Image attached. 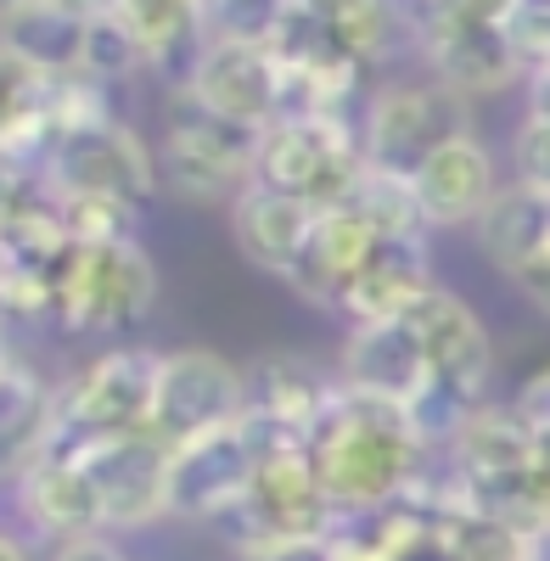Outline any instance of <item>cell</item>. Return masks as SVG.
Instances as JSON below:
<instances>
[{
	"label": "cell",
	"instance_id": "cell-25",
	"mask_svg": "<svg viewBox=\"0 0 550 561\" xmlns=\"http://www.w3.org/2000/svg\"><path fill=\"white\" fill-rule=\"evenodd\" d=\"M348 203L359 208V219L371 225L382 242H422V230H427V214H422V197H416V180L410 174L365 163V180Z\"/></svg>",
	"mask_w": 550,
	"mask_h": 561
},
{
	"label": "cell",
	"instance_id": "cell-32",
	"mask_svg": "<svg viewBox=\"0 0 550 561\" xmlns=\"http://www.w3.org/2000/svg\"><path fill=\"white\" fill-rule=\"evenodd\" d=\"M51 118H57V140H62V135H79V129L113 124L107 96H102V79H90V73H62V79L51 84Z\"/></svg>",
	"mask_w": 550,
	"mask_h": 561
},
{
	"label": "cell",
	"instance_id": "cell-38",
	"mask_svg": "<svg viewBox=\"0 0 550 561\" xmlns=\"http://www.w3.org/2000/svg\"><path fill=\"white\" fill-rule=\"evenodd\" d=\"M517 280H523V293H528V298L550 314V242H545V248H539V253H534V259L517 270Z\"/></svg>",
	"mask_w": 550,
	"mask_h": 561
},
{
	"label": "cell",
	"instance_id": "cell-3",
	"mask_svg": "<svg viewBox=\"0 0 550 561\" xmlns=\"http://www.w3.org/2000/svg\"><path fill=\"white\" fill-rule=\"evenodd\" d=\"M365 180V147L343 118H275L259 140L253 185L287 192L309 208H337Z\"/></svg>",
	"mask_w": 550,
	"mask_h": 561
},
{
	"label": "cell",
	"instance_id": "cell-42",
	"mask_svg": "<svg viewBox=\"0 0 550 561\" xmlns=\"http://www.w3.org/2000/svg\"><path fill=\"white\" fill-rule=\"evenodd\" d=\"M528 113H545V118H550V73L534 79V107H528Z\"/></svg>",
	"mask_w": 550,
	"mask_h": 561
},
{
	"label": "cell",
	"instance_id": "cell-6",
	"mask_svg": "<svg viewBox=\"0 0 550 561\" xmlns=\"http://www.w3.org/2000/svg\"><path fill=\"white\" fill-rule=\"evenodd\" d=\"M242 415H248L242 377L219 354H208V348L163 354V365H158V399H152V433L169 449L237 427Z\"/></svg>",
	"mask_w": 550,
	"mask_h": 561
},
{
	"label": "cell",
	"instance_id": "cell-33",
	"mask_svg": "<svg viewBox=\"0 0 550 561\" xmlns=\"http://www.w3.org/2000/svg\"><path fill=\"white\" fill-rule=\"evenodd\" d=\"M0 298H7V320H12V325L57 314L51 270H34V264H7V270H0Z\"/></svg>",
	"mask_w": 550,
	"mask_h": 561
},
{
	"label": "cell",
	"instance_id": "cell-8",
	"mask_svg": "<svg viewBox=\"0 0 550 561\" xmlns=\"http://www.w3.org/2000/svg\"><path fill=\"white\" fill-rule=\"evenodd\" d=\"M45 180L62 197H113V203L135 208L158 185V169H152L147 147L135 140V129L102 124V129L62 135L51 158H45Z\"/></svg>",
	"mask_w": 550,
	"mask_h": 561
},
{
	"label": "cell",
	"instance_id": "cell-24",
	"mask_svg": "<svg viewBox=\"0 0 550 561\" xmlns=\"http://www.w3.org/2000/svg\"><path fill=\"white\" fill-rule=\"evenodd\" d=\"M337 399H343V393H332L326 382H320L314 365H303V359H275V365L264 370V399L248 404V410L282 421L287 433L309 438V449H314V433L326 427V415L337 410Z\"/></svg>",
	"mask_w": 550,
	"mask_h": 561
},
{
	"label": "cell",
	"instance_id": "cell-5",
	"mask_svg": "<svg viewBox=\"0 0 550 561\" xmlns=\"http://www.w3.org/2000/svg\"><path fill=\"white\" fill-rule=\"evenodd\" d=\"M332 494L320 483L314 449H282V455H259V472L248 500L231 511L242 523V545H293V539H332Z\"/></svg>",
	"mask_w": 550,
	"mask_h": 561
},
{
	"label": "cell",
	"instance_id": "cell-17",
	"mask_svg": "<svg viewBox=\"0 0 550 561\" xmlns=\"http://www.w3.org/2000/svg\"><path fill=\"white\" fill-rule=\"evenodd\" d=\"M410 180H416V197H422L427 225H467V219H483V208L500 197V192H494V163H489V152L478 147L472 135L449 140V147L433 152Z\"/></svg>",
	"mask_w": 550,
	"mask_h": 561
},
{
	"label": "cell",
	"instance_id": "cell-15",
	"mask_svg": "<svg viewBox=\"0 0 550 561\" xmlns=\"http://www.w3.org/2000/svg\"><path fill=\"white\" fill-rule=\"evenodd\" d=\"M314 225H320V208L287 197V192H270V185H248L231 208V230H237V248L270 270V275H298L309 242H314Z\"/></svg>",
	"mask_w": 550,
	"mask_h": 561
},
{
	"label": "cell",
	"instance_id": "cell-40",
	"mask_svg": "<svg viewBox=\"0 0 550 561\" xmlns=\"http://www.w3.org/2000/svg\"><path fill=\"white\" fill-rule=\"evenodd\" d=\"M303 12H314V18H326V23H343V18H354V12H371V7H382V0H298Z\"/></svg>",
	"mask_w": 550,
	"mask_h": 561
},
{
	"label": "cell",
	"instance_id": "cell-1",
	"mask_svg": "<svg viewBox=\"0 0 550 561\" xmlns=\"http://www.w3.org/2000/svg\"><path fill=\"white\" fill-rule=\"evenodd\" d=\"M427 438L410 421V404L343 388L326 427L314 433V466L337 511H388L416 489Z\"/></svg>",
	"mask_w": 550,
	"mask_h": 561
},
{
	"label": "cell",
	"instance_id": "cell-43",
	"mask_svg": "<svg viewBox=\"0 0 550 561\" xmlns=\"http://www.w3.org/2000/svg\"><path fill=\"white\" fill-rule=\"evenodd\" d=\"M0 561H28V556H23V539H18V534H7V539H0Z\"/></svg>",
	"mask_w": 550,
	"mask_h": 561
},
{
	"label": "cell",
	"instance_id": "cell-35",
	"mask_svg": "<svg viewBox=\"0 0 550 561\" xmlns=\"http://www.w3.org/2000/svg\"><path fill=\"white\" fill-rule=\"evenodd\" d=\"M517 180L528 185V192L550 197V118L545 113H528L523 129H517Z\"/></svg>",
	"mask_w": 550,
	"mask_h": 561
},
{
	"label": "cell",
	"instance_id": "cell-20",
	"mask_svg": "<svg viewBox=\"0 0 550 561\" xmlns=\"http://www.w3.org/2000/svg\"><path fill=\"white\" fill-rule=\"evenodd\" d=\"M427 51L455 96L461 90H506L523 73L506 23H444L427 34Z\"/></svg>",
	"mask_w": 550,
	"mask_h": 561
},
{
	"label": "cell",
	"instance_id": "cell-14",
	"mask_svg": "<svg viewBox=\"0 0 550 561\" xmlns=\"http://www.w3.org/2000/svg\"><path fill=\"white\" fill-rule=\"evenodd\" d=\"M18 483V505L23 517L39 534H62V539H84L107 528V511H102V489L90 478L84 460H62V455H39L34 466L12 478Z\"/></svg>",
	"mask_w": 550,
	"mask_h": 561
},
{
	"label": "cell",
	"instance_id": "cell-44",
	"mask_svg": "<svg viewBox=\"0 0 550 561\" xmlns=\"http://www.w3.org/2000/svg\"><path fill=\"white\" fill-rule=\"evenodd\" d=\"M7 7H18V0H7Z\"/></svg>",
	"mask_w": 550,
	"mask_h": 561
},
{
	"label": "cell",
	"instance_id": "cell-31",
	"mask_svg": "<svg viewBox=\"0 0 550 561\" xmlns=\"http://www.w3.org/2000/svg\"><path fill=\"white\" fill-rule=\"evenodd\" d=\"M62 219H68V237L79 248H118V242H129V203H113V197H62Z\"/></svg>",
	"mask_w": 550,
	"mask_h": 561
},
{
	"label": "cell",
	"instance_id": "cell-7",
	"mask_svg": "<svg viewBox=\"0 0 550 561\" xmlns=\"http://www.w3.org/2000/svg\"><path fill=\"white\" fill-rule=\"evenodd\" d=\"M449 140H461V96L449 84L382 90L371 102V118H365V163L416 174Z\"/></svg>",
	"mask_w": 550,
	"mask_h": 561
},
{
	"label": "cell",
	"instance_id": "cell-9",
	"mask_svg": "<svg viewBox=\"0 0 550 561\" xmlns=\"http://www.w3.org/2000/svg\"><path fill=\"white\" fill-rule=\"evenodd\" d=\"M253 472H259V449L242 433V421L225 433L197 438V444H180L169 460V511L174 517H192V523L231 517L253 489Z\"/></svg>",
	"mask_w": 550,
	"mask_h": 561
},
{
	"label": "cell",
	"instance_id": "cell-27",
	"mask_svg": "<svg viewBox=\"0 0 550 561\" xmlns=\"http://www.w3.org/2000/svg\"><path fill=\"white\" fill-rule=\"evenodd\" d=\"M118 23L147 45V57H169L208 23V0H118Z\"/></svg>",
	"mask_w": 550,
	"mask_h": 561
},
{
	"label": "cell",
	"instance_id": "cell-28",
	"mask_svg": "<svg viewBox=\"0 0 550 561\" xmlns=\"http://www.w3.org/2000/svg\"><path fill=\"white\" fill-rule=\"evenodd\" d=\"M293 12V0H208V34L225 45H259L270 51Z\"/></svg>",
	"mask_w": 550,
	"mask_h": 561
},
{
	"label": "cell",
	"instance_id": "cell-10",
	"mask_svg": "<svg viewBox=\"0 0 550 561\" xmlns=\"http://www.w3.org/2000/svg\"><path fill=\"white\" fill-rule=\"evenodd\" d=\"M186 90L214 118L242 124V129H270L282 118V62L270 51H259V45L208 39Z\"/></svg>",
	"mask_w": 550,
	"mask_h": 561
},
{
	"label": "cell",
	"instance_id": "cell-36",
	"mask_svg": "<svg viewBox=\"0 0 550 561\" xmlns=\"http://www.w3.org/2000/svg\"><path fill=\"white\" fill-rule=\"evenodd\" d=\"M512 410L523 415V427H528L534 438H550V370H539V377L523 382V393H517Z\"/></svg>",
	"mask_w": 550,
	"mask_h": 561
},
{
	"label": "cell",
	"instance_id": "cell-23",
	"mask_svg": "<svg viewBox=\"0 0 550 561\" xmlns=\"http://www.w3.org/2000/svg\"><path fill=\"white\" fill-rule=\"evenodd\" d=\"M478 237H483V253L494 264H506L512 275L550 242V197L528 192V185H506L478 219Z\"/></svg>",
	"mask_w": 550,
	"mask_h": 561
},
{
	"label": "cell",
	"instance_id": "cell-22",
	"mask_svg": "<svg viewBox=\"0 0 550 561\" xmlns=\"http://www.w3.org/2000/svg\"><path fill=\"white\" fill-rule=\"evenodd\" d=\"M84 34L90 28L73 23L51 0H18V7H7V51L45 68L51 79L84 73Z\"/></svg>",
	"mask_w": 550,
	"mask_h": 561
},
{
	"label": "cell",
	"instance_id": "cell-11",
	"mask_svg": "<svg viewBox=\"0 0 550 561\" xmlns=\"http://www.w3.org/2000/svg\"><path fill=\"white\" fill-rule=\"evenodd\" d=\"M169 460H174V449L152 427L107 438L84 460L102 489L107 528H147V523L169 517Z\"/></svg>",
	"mask_w": 550,
	"mask_h": 561
},
{
	"label": "cell",
	"instance_id": "cell-19",
	"mask_svg": "<svg viewBox=\"0 0 550 561\" xmlns=\"http://www.w3.org/2000/svg\"><path fill=\"white\" fill-rule=\"evenodd\" d=\"M534 466V433L523 427L517 410H489L478 404L467 427L455 433V472L472 489V500L494 483H512Z\"/></svg>",
	"mask_w": 550,
	"mask_h": 561
},
{
	"label": "cell",
	"instance_id": "cell-4",
	"mask_svg": "<svg viewBox=\"0 0 550 561\" xmlns=\"http://www.w3.org/2000/svg\"><path fill=\"white\" fill-rule=\"evenodd\" d=\"M259 140L264 129H242L214 118L192 90L169 102V147H163V180L192 203H219L242 180L259 174Z\"/></svg>",
	"mask_w": 550,
	"mask_h": 561
},
{
	"label": "cell",
	"instance_id": "cell-29",
	"mask_svg": "<svg viewBox=\"0 0 550 561\" xmlns=\"http://www.w3.org/2000/svg\"><path fill=\"white\" fill-rule=\"evenodd\" d=\"M152 298H158V270L152 259L124 242L113 253V293H107V332H118V325H135L152 314Z\"/></svg>",
	"mask_w": 550,
	"mask_h": 561
},
{
	"label": "cell",
	"instance_id": "cell-26",
	"mask_svg": "<svg viewBox=\"0 0 550 561\" xmlns=\"http://www.w3.org/2000/svg\"><path fill=\"white\" fill-rule=\"evenodd\" d=\"M444 545H449V561H539L534 528L494 517V511H478V505L444 517Z\"/></svg>",
	"mask_w": 550,
	"mask_h": 561
},
{
	"label": "cell",
	"instance_id": "cell-18",
	"mask_svg": "<svg viewBox=\"0 0 550 561\" xmlns=\"http://www.w3.org/2000/svg\"><path fill=\"white\" fill-rule=\"evenodd\" d=\"M57 415H62V399L39 377V365H28L18 348H7V365H0V438H7L12 478L45 455V444L57 433Z\"/></svg>",
	"mask_w": 550,
	"mask_h": 561
},
{
	"label": "cell",
	"instance_id": "cell-30",
	"mask_svg": "<svg viewBox=\"0 0 550 561\" xmlns=\"http://www.w3.org/2000/svg\"><path fill=\"white\" fill-rule=\"evenodd\" d=\"M141 62H152L147 57V45L135 39L118 18H102V23H90V34H84V73L90 79H124V73H135Z\"/></svg>",
	"mask_w": 550,
	"mask_h": 561
},
{
	"label": "cell",
	"instance_id": "cell-37",
	"mask_svg": "<svg viewBox=\"0 0 550 561\" xmlns=\"http://www.w3.org/2000/svg\"><path fill=\"white\" fill-rule=\"evenodd\" d=\"M248 561H332V539H293V545H264V550H248Z\"/></svg>",
	"mask_w": 550,
	"mask_h": 561
},
{
	"label": "cell",
	"instance_id": "cell-21",
	"mask_svg": "<svg viewBox=\"0 0 550 561\" xmlns=\"http://www.w3.org/2000/svg\"><path fill=\"white\" fill-rule=\"evenodd\" d=\"M377 242H382V237L359 219L354 203L320 208L314 242H309V253H303V264H298V275H293V287H303V293L320 298V304H337L343 287L365 270V259L377 253Z\"/></svg>",
	"mask_w": 550,
	"mask_h": 561
},
{
	"label": "cell",
	"instance_id": "cell-34",
	"mask_svg": "<svg viewBox=\"0 0 550 561\" xmlns=\"http://www.w3.org/2000/svg\"><path fill=\"white\" fill-rule=\"evenodd\" d=\"M506 34H512V51H517L523 73L545 79L550 73V7L545 0H523L506 23Z\"/></svg>",
	"mask_w": 550,
	"mask_h": 561
},
{
	"label": "cell",
	"instance_id": "cell-41",
	"mask_svg": "<svg viewBox=\"0 0 550 561\" xmlns=\"http://www.w3.org/2000/svg\"><path fill=\"white\" fill-rule=\"evenodd\" d=\"M51 7H62L73 23H102V18H118V0H51Z\"/></svg>",
	"mask_w": 550,
	"mask_h": 561
},
{
	"label": "cell",
	"instance_id": "cell-13",
	"mask_svg": "<svg viewBox=\"0 0 550 561\" xmlns=\"http://www.w3.org/2000/svg\"><path fill=\"white\" fill-rule=\"evenodd\" d=\"M343 377L354 393H377V399H399L416 404L422 388L433 382L427 365V343L416 332V320H377V325H354V337L343 348Z\"/></svg>",
	"mask_w": 550,
	"mask_h": 561
},
{
	"label": "cell",
	"instance_id": "cell-2",
	"mask_svg": "<svg viewBox=\"0 0 550 561\" xmlns=\"http://www.w3.org/2000/svg\"><path fill=\"white\" fill-rule=\"evenodd\" d=\"M158 365H163V354H147V348L102 354L79 382H68L57 433H51V444H45V455L90 460L107 438H124V433L152 427Z\"/></svg>",
	"mask_w": 550,
	"mask_h": 561
},
{
	"label": "cell",
	"instance_id": "cell-16",
	"mask_svg": "<svg viewBox=\"0 0 550 561\" xmlns=\"http://www.w3.org/2000/svg\"><path fill=\"white\" fill-rule=\"evenodd\" d=\"M427 293H433V275H427L422 242H377L365 270L343 287L337 309L354 325H377V320H404Z\"/></svg>",
	"mask_w": 550,
	"mask_h": 561
},
{
	"label": "cell",
	"instance_id": "cell-12",
	"mask_svg": "<svg viewBox=\"0 0 550 561\" xmlns=\"http://www.w3.org/2000/svg\"><path fill=\"white\" fill-rule=\"evenodd\" d=\"M410 320H416V332L427 343V365H433V382L461 393L467 404H483V388H489V332L478 325V314L455 298V293H427L416 309H410Z\"/></svg>",
	"mask_w": 550,
	"mask_h": 561
},
{
	"label": "cell",
	"instance_id": "cell-39",
	"mask_svg": "<svg viewBox=\"0 0 550 561\" xmlns=\"http://www.w3.org/2000/svg\"><path fill=\"white\" fill-rule=\"evenodd\" d=\"M57 561H124L102 534H84V539H68L62 550H57Z\"/></svg>",
	"mask_w": 550,
	"mask_h": 561
},
{
	"label": "cell",
	"instance_id": "cell-45",
	"mask_svg": "<svg viewBox=\"0 0 550 561\" xmlns=\"http://www.w3.org/2000/svg\"><path fill=\"white\" fill-rule=\"evenodd\" d=\"M545 7H550V0H545Z\"/></svg>",
	"mask_w": 550,
	"mask_h": 561
}]
</instances>
